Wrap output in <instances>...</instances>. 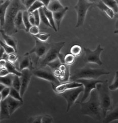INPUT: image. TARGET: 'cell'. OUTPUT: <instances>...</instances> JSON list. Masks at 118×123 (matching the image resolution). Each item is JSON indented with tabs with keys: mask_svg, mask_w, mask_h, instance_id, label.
Listing matches in <instances>:
<instances>
[{
	"mask_svg": "<svg viewBox=\"0 0 118 123\" xmlns=\"http://www.w3.org/2000/svg\"><path fill=\"white\" fill-rule=\"evenodd\" d=\"M83 50L85 53L84 61L86 63L96 64L99 66L103 64L102 61L100 59V55L103 51V48L101 45L99 44L94 50H91L89 48L84 47Z\"/></svg>",
	"mask_w": 118,
	"mask_h": 123,
	"instance_id": "obj_7",
	"label": "cell"
},
{
	"mask_svg": "<svg viewBox=\"0 0 118 123\" xmlns=\"http://www.w3.org/2000/svg\"><path fill=\"white\" fill-rule=\"evenodd\" d=\"M10 74L8 69L5 67H1L0 69V76H5Z\"/></svg>",
	"mask_w": 118,
	"mask_h": 123,
	"instance_id": "obj_46",
	"label": "cell"
},
{
	"mask_svg": "<svg viewBox=\"0 0 118 123\" xmlns=\"http://www.w3.org/2000/svg\"><path fill=\"white\" fill-rule=\"evenodd\" d=\"M7 60L3 59H1V60H0V65H1V67H5V65L7 63Z\"/></svg>",
	"mask_w": 118,
	"mask_h": 123,
	"instance_id": "obj_49",
	"label": "cell"
},
{
	"mask_svg": "<svg viewBox=\"0 0 118 123\" xmlns=\"http://www.w3.org/2000/svg\"><path fill=\"white\" fill-rule=\"evenodd\" d=\"M101 1L114 11L115 14L118 12V3L116 0H101Z\"/></svg>",
	"mask_w": 118,
	"mask_h": 123,
	"instance_id": "obj_27",
	"label": "cell"
},
{
	"mask_svg": "<svg viewBox=\"0 0 118 123\" xmlns=\"http://www.w3.org/2000/svg\"><path fill=\"white\" fill-rule=\"evenodd\" d=\"M6 53V51L5 49H4V48L2 46H1V49H0V58H1L2 56L4 54Z\"/></svg>",
	"mask_w": 118,
	"mask_h": 123,
	"instance_id": "obj_51",
	"label": "cell"
},
{
	"mask_svg": "<svg viewBox=\"0 0 118 123\" xmlns=\"http://www.w3.org/2000/svg\"><path fill=\"white\" fill-rule=\"evenodd\" d=\"M14 75V74L10 73L5 76H0V82L7 86L11 87Z\"/></svg>",
	"mask_w": 118,
	"mask_h": 123,
	"instance_id": "obj_26",
	"label": "cell"
},
{
	"mask_svg": "<svg viewBox=\"0 0 118 123\" xmlns=\"http://www.w3.org/2000/svg\"><path fill=\"white\" fill-rule=\"evenodd\" d=\"M82 52V48L79 45L75 44L73 45L70 49V53L76 57L79 56Z\"/></svg>",
	"mask_w": 118,
	"mask_h": 123,
	"instance_id": "obj_30",
	"label": "cell"
},
{
	"mask_svg": "<svg viewBox=\"0 0 118 123\" xmlns=\"http://www.w3.org/2000/svg\"><path fill=\"white\" fill-rule=\"evenodd\" d=\"M116 1H117V2H118V0H116Z\"/></svg>",
	"mask_w": 118,
	"mask_h": 123,
	"instance_id": "obj_57",
	"label": "cell"
},
{
	"mask_svg": "<svg viewBox=\"0 0 118 123\" xmlns=\"http://www.w3.org/2000/svg\"><path fill=\"white\" fill-rule=\"evenodd\" d=\"M18 67L20 71L25 69H29L32 70L34 69L32 59L30 55L28 54L27 52L24 54L22 58L19 60Z\"/></svg>",
	"mask_w": 118,
	"mask_h": 123,
	"instance_id": "obj_14",
	"label": "cell"
},
{
	"mask_svg": "<svg viewBox=\"0 0 118 123\" xmlns=\"http://www.w3.org/2000/svg\"><path fill=\"white\" fill-rule=\"evenodd\" d=\"M12 86L17 91L20 92L21 88V81L20 78L19 76L16 75H14Z\"/></svg>",
	"mask_w": 118,
	"mask_h": 123,
	"instance_id": "obj_36",
	"label": "cell"
},
{
	"mask_svg": "<svg viewBox=\"0 0 118 123\" xmlns=\"http://www.w3.org/2000/svg\"><path fill=\"white\" fill-rule=\"evenodd\" d=\"M25 10H27V9L21 0H12L7 10L5 25L1 29L10 36L17 33L18 30L14 25L15 19L19 11Z\"/></svg>",
	"mask_w": 118,
	"mask_h": 123,
	"instance_id": "obj_2",
	"label": "cell"
},
{
	"mask_svg": "<svg viewBox=\"0 0 118 123\" xmlns=\"http://www.w3.org/2000/svg\"><path fill=\"white\" fill-rule=\"evenodd\" d=\"M33 37L36 38L41 41L46 42L50 37V34L49 33L42 32L39 33L38 34L35 35V36H33Z\"/></svg>",
	"mask_w": 118,
	"mask_h": 123,
	"instance_id": "obj_37",
	"label": "cell"
},
{
	"mask_svg": "<svg viewBox=\"0 0 118 123\" xmlns=\"http://www.w3.org/2000/svg\"><path fill=\"white\" fill-rule=\"evenodd\" d=\"M115 121H118V105L107 114L106 117L103 119L102 122L109 123Z\"/></svg>",
	"mask_w": 118,
	"mask_h": 123,
	"instance_id": "obj_21",
	"label": "cell"
},
{
	"mask_svg": "<svg viewBox=\"0 0 118 123\" xmlns=\"http://www.w3.org/2000/svg\"><path fill=\"white\" fill-rule=\"evenodd\" d=\"M1 35L2 38H3V40L7 44L11 46L15 49L16 52H17V41L16 39L13 37L12 36L7 34L4 30L2 29H1Z\"/></svg>",
	"mask_w": 118,
	"mask_h": 123,
	"instance_id": "obj_17",
	"label": "cell"
},
{
	"mask_svg": "<svg viewBox=\"0 0 118 123\" xmlns=\"http://www.w3.org/2000/svg\"><path fill=\"white\" fill-rule=\"evenodd\" d=\"M70 77H71V74H70L69 66H68L66 70L64 71H62L61 75L58 79L60 82H66L70 81Z\"/></svg>",
	"mask_w": 118,
	"mask_h": 123,
	"instance_id": "obj_28",
	"label": "cell"
},
{
	"mask_svg": "<svg viewBox=\"0 0 118 123\" xmlns=\"http://www.w3.org/2000/svg\"><path fill=\"white\" fill-rule=\"evenodd\" d=\"M96 90L98 92L99 99L101 105L103 118L106 117L109 111L112 108V99L108 88V81L104 80L103 82L97 85Z\"/></svg>",
	"mask_w": 118,
	"mask_h": 123,
	"instance_id": "obj_3",
	"label": "cell"
},
{
	"mask_svg": "<svg viewBox=\"0 0 118 123\" xmlns=\"http://www.w3.org/2000/svg\"><path fill=\"white\" fill-rule=\"evenodd\" d=\"M78 103L81 106V113L82 115L88 116L96 121H102L103 114L96 89L91 92L88 101H80Z\"/></svg>",
	"mask_w": 118,
	"mask_h": 123,
	"instance_id": "obj_1",
	"label": "cell"
},
{
	"mask_svg": "<svg viewBox=\"0 0 118 123\" xmlns=\"http://www.w3.org/2000/svg\"><path fill=\"white\" fill-rule=\"evenodd\" d=\"M43 8H41L39 9V13H40L41 21L44 24V25H45L46 26V27L52 29L48 19H47V17L45 14V13H44V12Z\"/></svg>",
	"mask_w": 118,
	"mask_h": 123,
	"instance_id": "obj_33",
	"label": "cell"
},
{
	"mask_svg": "<svg viewBox=\"0 0 118 123\" xmlns=\"http://www.w3.org/2000/svg\"><path fill=\"white\" fill-rule=\"evenodd\" d=\"M76 58L75 56H74L72 54H67L64 56V64L67 65L68 66H70L72 65L76 61Z\"/></svg>",
	"mask_w": 118,
	"mask_h": 123,
	"instance_id": "obj_34",
	"label": "cell"
},
{
	"mask_svg": "<svg viewBox=\"0 0 118 123\" xmlns=\"http://www.w3.org/2000/svg\"><path fill=\"white\" fill-rule=\"evenodd\" d=\"M82 92H84L83 86L67 90L62 93L58 94V96L62 97L66 100L67 103V112L69 111L73 105L76 102L78 97Z\"/></svg>",
	"mask_w": 118,
	"mask_h": 123,
	"instance_id": "obj_8",
	"label": "cell"
},
{
	"mask_svg": "<svg viewBox=\"0 0 118 123\" xmlns=\"http://www.w3.org/2000/svg\"><path fill=\"white\" fill-rule=\"evenodd\" d=\"M5 67L8 69L10 73L14 74V75H18L19 77L21 76V72L16 67L15 64L11 63L7 61V63L5 65Z\"/></svg>",
	"mask_w": 118,
	"mask_h": 123,
	"instance_id": "obj_25",
	"label": "cell"
},
{
	"mask_svg": "<svg viewBox=\"0 0 118 123\" xmlns=\"http://www.w3.org/2000/svg\"><path fill=\"white\" fill-rule=\"evenodd\" d=\"M40 1L44 4V6L45 7H47L48 6V5L49 4V3L52 1H53V0H40Z\"/></svg>",
	"mask_w": 118,
	"mask_h": 123,
	"instance_id": "obj_50",
	"label": "cell"
},
{
	"mask_svg": "<svg viewBox=\"0 0 118 123\" xmlns=\"http://www.w3.org/2000/svg\"><path fill=\"white\" fill-rule=\"evenodd\" d=\"M10 1H12V0H10Z\"/></svg>",
	"mask_w": 118,
	"mask_h": 123,
	"instance_id": "obj_58",
	"label": "cell"
},
{
	"mask_svg": "<svg viewBox=\"0 0 118 123\" xmlns=\"http://www.w3.org/2000/svg\"><path fill=\"white\" fill-rule=\"evenodd\" d=\"M62 62L60 61L59 58H57V59L55 60L54 61L51 62H50L47 64V66L52 71H54L55 70L59 69L60 66L62 65ZM64 64V63H63Z\"/></svg>",
	"mask_w": 118,
	"mask_h": 123,
	"instance_id": "obj_31",
	"label": "cell"
},
{
	"mask_svg": "<svg viewBox=\"0 0 118 123\" xmlns=\"http://www.w3.org/2000/svg\"><path fill=\"white\" fill-rule=\"evenodd\" d=\"M28 32L33 36H35L40 33V29L39 26H38L36 25H32V27L30 28Z\"/></svg>",
	"mask_w": 118,
	"mask_h": 123,
	"instance_id": "obj_43",
	"label": "cell"
},
{
	"mask_svg": "<svg viewBox=\"0 0 118 123\" xmlns=\"http://www.w3.org/2000/svg\"><path fill=\"white\" fill-rule=\"evenodd\" d=\"M11 91V87L6 86L3 90L0 91V97L1 100H3L7 99L8 97L10 95Z\"/></svg>",
	"mask_w": 118,
	"mask_h": 123,
	"instance_id": "obj_40",
	"label": "cell"
},
{
	"mask_svg": "<svg viewBox=\"0 0 118 123\" xmlns=\"http://www.w3.org/2000/svg\"><path fill=\"white\" fill-rule=\"evenodd\" d=\"M0 101V120L2 121L4 120L9 119L11 115L9 110L7 99L1 100Z\"/></svg>",
	"mask_w": 118,
	"mask_h": 123,
	"instance_id": "obj_16",
	"label": "cell"
},
{
	"mask_svg": "<svg viewBox=\"0 0 118 123\" xmlns=\"http://www.w3.org/2000/svg\"><path fill=\"white\" fill-rule=\"evenodd\" d=\"M47 8L52 12H55L60 11L64 9L63 6L62 5L59 0H53L52 1L47 7Z\"/></svg>",
	"mask_w": 118,
	"mask_h": 123,
	"instance_id": "obj_24",
	"label": "cell"
},
{
	"mask_svg": "<svg viewBox=\"0 0 118 123\" xmlns=\"http://www.w3.org/2000/svg\"><path fill=\"white\" fill-rule=\"evenodd\" d=\"M23 20L25 27V32H28L30 28L32 27V25L30 24L28 19V12L27 10L23 11Z\"/></svg>",
	"mask_w": 118,
	"mask_h": 123,
	"instance_id": "obj_32",
	"label": "cell"
},
{
	"mask_svg": "<svg viewBox=\"0 0 118 123\" xmlns=\"http://www.w3.org/2000/svg\"><path fill=\"white\" fill-rule=\"evenodd\" d=\"M113 33H114L115 34L118 35V29H116V30H115L114 32H113Z\"/></svg>",
	"mask_w": 118,
	"mask_h": 123,
	"instance_id": "obj_55",
	"label": "cell"
},
{
	"mask_svg": "<svg viewBox=\"0 0 118 123\" xmlns=\"http://www.w3.org/2000/svg\"><path fill=\"white\" fill-rule=\"evenodd\" d=\"M44 6V4L40 0H37V1L35 2L33 5L28 9L27 11L28 13H33L34 11L39 10V9L43 8Z\"/></svg>",
	"mask_w": 118,
	"mask_h": 123,
	"instance_id": "obj_29",
	"label": "cell"
},
{
	"mask_svg": "<svg viewBox=\"0 0 118 123\" xmlns=\"http://www.w3.org/2000/svg\"><path fill=\"white\" fill-rule=\"evenodd\" d=\"M53 119L51 116L49 115H45L42 116V123H53Z\"/></svg>",
	"mask_w": 118,
	"mask_h": 123,
	"instance_id": "obj_44",
	"label": "cell"
},
{
	"mask_svg": "<svg viewBox=\"0 0 118 123\" xmlns=\"http://www.w3.org/2000/svg\"><path fill=\"white\" fill-rule=\"evenodd\" d=\"M108 88L112 91H115L118 89V71H116L114 80L112 84L108 86Z\"/></svg>",
	"mask_w": 118,
	"mask_h": 123,
	"instance_id": "obj_39",
	"label": "cell"
},
{
	"mask_svg": "<svg viewBox=\"0 0 118 123\" xmlns=\"http://www.w3.org/2000/svg\"><path fill=\"white\" fill-rule=\"evenodd\" d=\"M95 7L98 8L99 10L106 13L107 15L112 19L116 15L114 11H113L112 9L107 6L106 4H104L101 1V0L97 4H96L95 5Z\"/></svg>",
	"mask_w": 118,
	"mask_h": 123,
	"instance_id": "obj_20",
	"label": "cell"
},
{
	"mask_svg": "<svg viewBox=\"0 0 118 123\" xmlns=\"http://www.w3.org/2000/svg\"><path fill=\"white\" fill-rule=\"evenodd\" d=\"M28 19L30 24L32 25H36V23H35L34 17L33 13H28Z\"/></svg>",
	"mask_w": 118,
	"mask_h": 123,
	"instance_id": "obj_48",
	"label": "cell"
},
{
	"mask_svg": "<svg viewBox=\"0 0 118 123\" xmlns=\"http://www.w3.org/2000/svg\"><path fill=\"white\" fill-rule=\"evenodd\" d=\"M23 11H20L18 13L14 20V25L18 31L21 30L25 31L26 29L23 20Z\"/></svg>",
	"mask_w": 118,
	"mask_h": 123,
	"instance_id": "obj_23",
	"label": "cell"
},
{
	"mask_svg": "<svg viewBox=\"0 0 118 123\" xmlns=\"http://www.w3.org/2000/svg\"><path fill=\"white\" fill-rule=\"evenodd\" d=\"M87 1H88L89 2L93 3L94 4V5H95L96 4L98 3L100 1H101V0H87Z\"/></svg>",
	"mask_w": 118,
	"mask_h": 123,
	"instance_id": "obj_52",
	"label": "cell"
},
{
	"mask_svg": "<svg viewBox=\"0 0 118 123\" xmlns=\"http://www.w3.org/2000/svg\"><path fill=\"white\" fill-rule=\"evenodd\" d=\"M33 75L37 78L42 79L49 81L51 84L57 86L61 83L55 75L52 70L45 69V68H40L39 69H34L32 70Z\"/></svg>",
	"mask_w": 118,
	"mask_h": 123,
	"instance_id": "obj_10",
	"label": "cell"
},
{
	"mask_svg": "<svg viewBox=\"0 0 118 123\" xmlns=\"http://www.w3.org/2000/svg\"><path fill=\"white\" fill-rule=\"evenodd\" d=\"M18 59L19 58L18 55H17L16 52H14V53H12L8 55L7 61L11 63L15 64L16 63V62L18 61Z\"/></svg>",
	"mask_w": 118,
	"mask_h": 123,
	"instance_id": "obj_41",
	"label": "cell"
},
{
	"mask_svg": "<svg viewBox=\"0 0 118 123\" xmlns=\"http://www.w3.org/2000/svg\"><path fill=\"white\" fill-rule=\"evenodd\" d=\"M75 81L82 83L84 86V94L82 97L81 102H85L89 98L91 92L96 89V86L98 83L103 82L104 81L95 79L82 78Z\"/></svg>",
	"mask_w": 118,
	"mask_h": 123,
	"instance_id": "obj_11",
	"label": "cell"
},
{
	"mask_svg": "<svg viewBox=\"0 0 118 123\" xmlns=\"http://www.w3.org/2000/svg\"><path fill=\"white\" fill-rule=\"evenodd\" d=\"M6 86H6L5 85L2 84V83H1V84H0V91L3 90L4 88H5Z\"/></svg>",
	"mask_w": 118,
	"mask_h": 123,
	"instance_id": "obj_54",
	"label": "cell"
},
{
	"mask_svg": "<svg viewBox=\"0 0 118 123\" xmlns=\"http://www.w3.org/2000/svg\"><path fill=\"white\" fill-rule=\"evenodd\" d=\"M21 1L22 2V3H23V4H24V2H25V0H21Z\"/></svg>",
	"mask_w": 118,
	"mask_h": 123,
	"instance_id": "obj_56",
	"label": "cell"
},
{
	"mask_svg": "<svg viewBox=\"0 0 118 123\" xmlns=\"http://www.w3.org/2000/svg\"><path fill=\"white\" fill-rule=\"evenodd\" d=\"M37 0H25V1L24 2V5L25 6L26 8H27V10L33 4L36 2L37 1Z\"/></svg>",
	"mask_w": 118,
	"mask_h": 123,
	"instance_id": "obj_47",
	"label": "cell"
},
{
	"mask_svg": "<svg viewBox=\"0 0 118 123\" xmlns=\"http://www.w3.org/2000/svg\"><path fill=\"white\" fill-rule=\"evenodd\" d=\"M0 44H1V46L3 47L4 48V49H5V50L6 51V53H7V54L9 55L10 54L16 52L15 49L11 47V46L7 44L5 42H3L2 40H1V41H0Z\"/></svg>",
	"mask_w": 118,
	"mask_h": 123,
	"instance_id": "obj_38",
	"label": "cell"
},
{
	"mask_svg": "<svg viewBox=\"0 0 118 123\" xmlns=\"http://www.w3.org/2000/svg\"><path fill=\"white\" fill-rule=\"evenodd\" d=\"M11 2V1L10 0H5L3 2L1 3V5H0V22H1V28H3L5 25L7 10Z\"/></svg>",
	"mask_w": 118,
	"mask_h": 123,
	"instance_id": "obj_18",
	"label": "cell"
},
{
	"mask_svg": "<svg viewBox=\"0 0 118 123\" xmlns=\"http://www.w3.org/2000/svg\"><path fill=\"white\" fill-rule=\"evenodd\" d=\"M34 38L35 40V45L33 48V49L27 53L30 55L33 54H34L36 55V61H35V62H36L35 65H36V68H37L40 59L42 58L43 56H44L48 51L49 50L50 47V44L46 43V42H44L41 41L36 38Z\"/></svg>",
	"mask_w": 118,
	"mask_h": 123,
	"instance_id": "obj_9",
	"label": "cell"
},
{
	"mask_svg": "<svg viewBox=\"0 0 118 123\" xmlns=\"http://www.w3.org/2000/svg\"><path fill=\"white\" fill-rule=\"evenodd\" d=\"M117 16V21H116V29H118V12L117 14H116V15Z\"/></svg>",
	"mask_w": 118,
	"mask_h": 123,
	"instance_id": "obj_53",
	"label": "cell"
},
{
	"mask_svg": "<svg viewBox=\"0 0 118 123\" xmlns=\"http://www.w3.org/2000/svg\"><path fill=\"white\" fill-rule=\"evenodd\" d=\"M65 43V42L64 41L50 43L49 49L40 62L39 67L40 68L46 67L48 64L58 58L59 55L61 53L60 51L64 46Z\"/></svg>",
	"mask_w": 118,
	"mask_h": 123,
	"instance_id": "obj_5",
	"label": "cell"
},
{
	"mask_svg": "<svg viewBox=\"0 0 118 123\" xmlns=\"http://www.w3.org/2000/svg\"><path fill=\"white\" fill-rule=\"evenodd\" d=\"M92 7H95L94 4L89 2L87 0H78L77 3L74 7L77 14V21L75 26L76 28H80L83 25L87 11Z\"/></svg>",
	"mask_w": 118,
	"mask_h": 123,
	"instance_id": "obj_6",
	"label": "cell"
},
{
	"mask_svg": "<svg viewBox=\"0 0 118 123\" xmlns=\"http://www.w3.org/2000/svg\"><path fill=\"white\" fill-rule=\"evenodd\" d=\"M68 10V7H65L62 10L57 11V12H53L55 24L56 25V27H57V28L58 31L59 30L60 24L62 23V21L63 18H64V17L65 16V14H66Z\"/></svg>",
	"mask_w": 118,
	"mask_h": 123,
	"instance_id": "obj_19",
	"label": "cell"
},
{
	"mask_svg": "<svg viewBox=\"0 0 118 123\" xmlns=\"http://www.w3.org/2000/svg\"><path fill=\"white\" fill-rule=\"evenodd\" d=\"M110 74V72L103 69H93L89 67H85L76 70L70 77V81H75L82 78L97 80V78L100 76L109 75Z\"/></svg>",
	"mask_w": 118,
	"mask_h": 123,
	"instance_id": "obj_4",
	"label": "cell"
},
{
	"mask_svg": "<svg viewBox=\"0 0 118 123\" xmlns=\"http://www.w3.org/2000/svg\"><path fill=\"white\" fill-rule=\"evenodd\" d=\"M43 10L45 14L47 17V19H48L49 23L51 25L52 29H53L55 32H57L58 30L57 28L56 27V25L55 24V21L54 18V16H53V12L49 10L47 8V7L44 6L43 8Z\"/></svg>",
	"mask_w": 118,
	"mask_h": 123,
	"instance_id": "obj_22",
	"label": "cell"
},
{
	"mask_svg": "<svg viewBox=\"0 0 118 123\" xmlns=\"http://www.w3.org/2000/svg\"><path fill=\"white\" fill-rule=\"evenodd\" d=\"M22 75L20 77L21 81V88L20 93L22 97H23L27 91L28 85L31 80L32 76L33 75V73L32 70L29 69H25L21 71Z\"/></svg>",
	"mask_w": 118,
	"mask_h": 123,
	"instance_id": "obj_12",
	"label": "cell"
},
{
	"mask_svg": "<svg viewBox=\"0 0 118 123\" xmlns=\"http://www.w3.org/2000/svg\"><path fill=\"white\" fill-rule=\"evenodd\" d=\"M33 13L34 15V19H35V23L36 25L38 26H40V22H41V18L40 15V13H39V10L34 11L33 12Z\"/></svg>",
	"mask_w": 118,
	"mask_h": 123,
	"instance_id": "obj_45",
	"label": "cell"
},
{
	"mask_svg": "<svg viewBox=\"0 0 118 123\" xmlns=\"http://www.w3.org/2000/svg\"><path fill=\"white\" fill-rule=\"evenodd\" d=\"M42 119V116H38L36 117H29L28 120V123H41Z\"/></svg>",
	"mask_w": 118,
	"mask_h": 123,
	"instance_id": "obj_42",
	"label": "cell"
},
{
	"mask_svg": "<svg viewBox=\"0 0 118 123\" xmlns=\"http://www.w3.org/2000/svg\"><path fill=\"white\" fill-rule=\"evenodd\" d=\"M9 96H11L12 97H13L15 99L21 101L23 102V98L21 97L20 93V92L17 91L12 86L11 87V91H10V93Z\"/></svg>",
	"mask_w": 118,
	"mask_h": 123,
	"instance_id": "obj_35",
	"label": "cell"
},
{
	"mask_svg": "<svg viewBox=\"0 0 118 123\" xmlns=\"http://www.w3.org/2000/svg\"><path fill=\"white\" fill-rule=\"evenodd\" d=\"M53 90L54 91L56 94L58 95L60 93H62V92L71 89L75 87H80L83 86L81 83L78 82L76 81H68L66 82H61L60 84L57 86H55L53 84H51Z\"/></svg>",
	"mask_w": 118,
	"mask_h": 123,
	"instance_id": "obj_13",
	"label": "cell"
},
{
	"mask_svg": "<svg viewBox=\"0 0 118 123\" xmlns=\"http://www.w3.org/2000/svg\"><path fill=\"white\" fill-rule=\"evenodd\" d=\"M6 99L11 116L15 112L17 109H18L21 106H22L23 104V102L15 99L10 96H9Z\"/></svg>",
	"mask_w": 118,
	"mask_h": 123,
	"instance_id": "obj_15",
	"label": "cell"
}]
</instances>
